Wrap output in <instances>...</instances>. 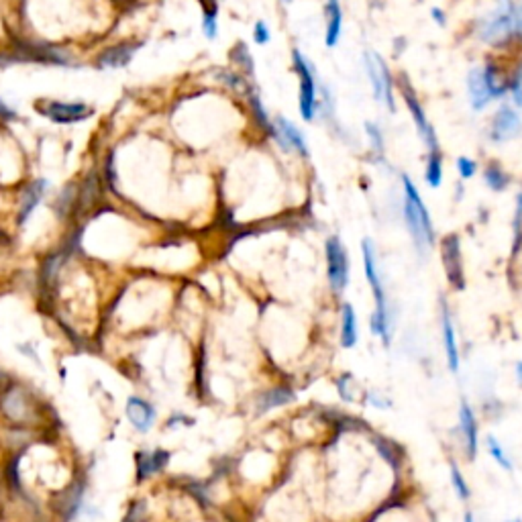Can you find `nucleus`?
Returning <instances> with one entry per match:
<instances>
[{
    "label": "nucleus",
    "mask_w": 522,
    "mask_h": 522,
    "mask_svg": "<svg viewBox=\"0 0 522 522\" xmlns=\"http://www.w3.org/2000/svg\"><path fill=\"white\" fill-rule=\"evenodd\" d=\"M516 31V6L512 0H498L488 15L479 16L475 23V35L484 43L500 45Z\"/></svg>",
    "instance_id": "f257e3e1"
},
{
    "label": "nucleus",
    "mask_w": 522,
    "mask_h": 522,
    "mask_svg": "<svg viewBox=\"0 0 522 522\" xmlns=\"http://www.w3.org/2000/svg\"><path fill=\"white\" fill-rule=\"evenodd\" d=\"M404 184V216H406V225L410 228V235L414 239V243L418 249H423L426 243H433V223H431V214L424 206L423 198L418 194V190L414 188V184L410 178H402Z\"/></svg>",
    "instance_id": "f03ea898"
},
{
    "label": "nucleus",
    "mask_w": 522,
    "mask_h": 522,
    "mask_svg": "<svg viewBox=\"0 0 522 522\" xmlns=\"http://www.w3.org/2000/svg\"><path fill=\"white\" fill-rule=\"evenodd\" d=\"M363 249V265H365V276L372 284V290L375 294V314L374 321H372V328L377 337H382L384 341H390V318H388V309H386V294L382 288V279L377 274V267H375V255H374V245L372 241H363L361 243Z\"/></svg>",
    "instance_id": "7ed1b4c3"
},
{
    "label": "nucleus",
    "mask_w": 522,
    "mask_h": 522,
    "mask_svg": "<svg viewBox=\"0 0 522 522\" xmlns=\"http://www.w3.org/2000/svg\"><path fill=\"white\" fill-rule=\"evenodd\" d=\"M470 100L475 111L486 109L494 98L504 96V82L496 76L492 67H473L467 76Z\"/></svg>",
    "instance_id": "20e7f679"
},
{
    "label": "nucleus",
    "mask_w": 522,
    "mask_h": 522,
    "mask_svg": "<svg viewBox=\"0 0 522 522\" xmlns=\"http://www.w3.org/2000/svg\"><path fill=\"white\" fill-rule=\"evenodd\" d=\"M294 65L300 78V94H298V106L304 121H312L316 113V84H314V70L309 60L294 49Z\"/></svg>",
    "instance_id": "39448f33"
},
{
    "label": "nucleus",
    "mask_w": 522,
    "mask_h": 522,
    "mask_svg": "<svg viewBox=\"0 0 522 522\" xmlns=\"http://www.w3.org/2000/svg\"><path fill=\"white\" fill-rule=\"evenodd\" d=\"M363 64H365V72H367L372 86H374L375 98L379 102H386L388 109L394 111L396 104H394V96H392V78L388 67L384 64V60L377 53H365L363 55Z\"/></svg>",
    "instance_id": "423d86ee"
},
{
    "label": "nucleus",
    "mask_w": 522,
    "mask_h": 522,
    "mask_svg": "<svg viewBox=\"0 0 522 522\" xmlns=\"http://www.w3.org/2000/svg\"><path fill=\"white\" fill-rule=\"evenodd\" d=\"M326 265H328L331 286L335 290H345L349 277V261H347V251L337 237H331L326 241Z\"/></svg>",
    "instance_id": "0eeeda50"
},
{
    "label": "nucleus",
    "mask_w": 522,
    "mask_h": 522,
    "mask_svg": "<svg viewBox=\"0 0 522 522\" xmlns=\"http://www.w3.org/2000/svg\"><path fill=\"white\" fill-rule=\"evenodd\" d=\"M522 133V118L521 114L516 113L510 106H502L489 127V137L492 141H510L514 137H518Z\"/></svg>",
    "instance_id": "6e6552de"
},
{
    "label": "nucleus",
    "mask_w": 522,
    "mask_h": 522,
    "mask_svg": "<svg viewBox=\"0 0 522 522\" xmlns=\"http://www.w3.org/2000/svg\"><path fill=\"white\" fill-rule=\"evenodd\" d=\"M272 133L276 137V141L282 145V149L290 151V149H296L298 153L302 155H309V143L302 135V130H298L296 125H292L288 118H282L277 116L274 121V127H272Z\"/></svg>",
    "instance_id": "1a4fd4ad"
},
{
    "label": "nucleus",
    "mask_w": 522,
    "mask_h": 522,
    "mask_svg": "<svg viewBox=\"0 0 522 522\" xmlns=\"http://www.w3.org/2000/svg\"><path fill=\"white\" fill-rule=\"evenodd\" d=\"M41 113L55 123H78L90 116V109L82 102H45V106H39Z\"/></svg>",
    "instance_id": "9d476101"
},
{
    "label": "nucleus",
    "mask_w": 522,
    "mask_h": 522,
    "mask_svg": "<svg viewBox=\"0 0 522 522\" xmlns=\"http://www.w3.org/2000/svg\"><path fill=\"white\" fill-rule=\"evenodd\" d=\"M404 100H406V106L410 109L412 118H414V123H416V129H418L421 137L424 139V143H426L428 149H431V153L439 151L437 135H435V130L431 127V123H428V118H426V114H424L423 106L418 104V100H416V96L412 94V90H410L408 86H404Z\"/></svg>",
    "instance_id": "9b49d317"
},
{
    "label": "nucleus",
    "mask_w": 522,
    "mask_h": 522,
    "mask_svg": "<svg viewBox=\"0 0 522 522\" xmlns=\"http://www.w3.org/2000/svg\"><path fill=\"white\" fill-rule=\"evenodd\" d=\"M127 418L139 433H147L155 423V408L143 398L133 396L127 400Z\"/></svg>",
    "instance_id": "f8f14e48"
},
{
    "label": "nucleus",
    "mask_w": 522,
    "mask_h": 522,
    "mask_svg": "<svg viewBox=\"0 0 522 522\" xmlns=\"http://www.w3.org/2000/svg\"><path fill=\"white\" fill-rule=\"evenodd\" d=\"M139 49V43H121L114 48L106 49L104 53H100L96 64L100 67H125L133 60L135 51Z\"/></svg>",
    "instance_id": "ddd939ff"
},
{
    "label": "nucleus",
    "mask_w": 522,
    "mask_h": 522,
    "mask_svg": "<svg viewBox=\"0 0 522 522\" xmlns=\"http://www.w3.org/2000/svg\"><path fill=\"white\" fill-rule=\"evenodd\" d=\"M445 251V267H447V277L455 284V288H463V272H461V255H459V241L455 237L447 239L443 245Z\"/></svg>",
    "instance_id": "4468645a"
},
{
    "label": "nucleus",
    "mask_w": 522,
    "mask_h": 522,
    "mask_svg": "<svg viewBox=\"0 0 522 522\" xmlns=\"http://www.w3.org/2000/svg\"><path fill=\"white\" fill-rule=\"evenodd\" d=\"M343 27V13L339 0H326V48H335L339 43Z\"/></svg>",
    "instance_id": "2eb2a0df"
},
{
    "label": "nucleus",
    "mask_w": 522,
    "mask_h": 522,
    "mask_svg": "<svg viewBox=\"0 0 522 522\" xmlns=\"http://www.w3.org/2000/svg\"><path fill=\"white\" fill-rule=\"evenodd\" d=\"M461 431H463V439H465V445H467V451L470 455H475V449H477V424H475V418H473L472 408L467 402H461Z\"/></svg>",
    "instance_id": "dca6fc26"
},
{
    "label": "nucleus",
    "mask_w": 522,
    "mask_h": 522,
    "mask_svg": "<svg viewBox=\"0 0 522 522\" xmlns=\"http://www.w3.org/2000/svg\"><path fill=\"white\" fill-rule=\"evenodd\" d=\"M443 339H445V353H447L449 367H451V372H457L459 370V351H457L455 333H453V325H451L447 309H443Z\"/></svg>",
    "instance_id": "f3484780"
},
{
    "label": "nucleus",
    "mask_w": 522,
    "mask_h": 522,
    "mask_svg": "<svg viewBox=\"0 0 522 522\" xmlns=\"http://www.w3.org/2000/svg\"><path fill=\"white\" fill-rule=\"evenodd\" d=\"M357 343V321H355V310L351 304L343 306V333L341 345L345 349H351Z\"/></svg>",
    "instance_id": "a211bd4d"
},
{
    "label": "nucleus",
    "mask_w": 522,
    "mask_h": 522,
    "mask_svg": "<svg viewBox=\"0 0 522 522\" xmlns=\"http://www.w3.org/2000/svg\"><path fill=\"white\" fill-rule=\"evenodd\" d=\"M45 188H48V182L45 179H37L35 184L29 186V190L25 192L23 196V206H21V223H25L27 221V216L31 214L33 209L39 204V200H41V196L45 192Z\"/></svg>",
    "instance_id": "6ab92c4d"
},
{
    "label": "nucleus",
    "mask_w": 522,
    "mask_h": 522,
    "mask_svg": "<svg viewBox=\"0 0 522 522\" xmlns=\"http://www.w3.org/2000/svg\"><path fill=\"white\" fill-rule=\"evenodd\" d=\"M170 455L163 453V451H153V453H145V455H139V479H143L145 475L160 472L162 467H165Z\"/></svg>",
    "instance_id": "aec40b11"
},
{
    "label": "nucleus",
    "mask_w": 522,
    "mask_h": 522,
    "mask_svg": "<svg viewBox=\"0 0 522 522\" xmlns=\"http://www.w3.org/2000/svg\"><path fill=\"white\" fill-rule=\"evenodd\" d=\"M294 398V394L290 390H284V388H277V390L267 392L263 398H261V410H270V408L282 406L286 402H290Z\"/></svg>",
    "instance_id": "412c9836"
},
{
    "label": "nucleus",
    "mask_w": 522,
    "mask_h": 522,
    "mask_svg": "<svg viewBox=\"0 0 522 522\" xmlns=\"http://www.w3.org/2000/svg\"><path fill=\"white\" fill-rule=\"evenodd\" d=\"M440 179H443V167H440L439 151H435V153H431L428 165H426V184L431 188H439Z\"/></svg>",
    "instance_id": "4be33fe9"
},
{
    "label": "nucleus",
    "mask_w": 522,
    "mask_h": 522,
    "mask_svg": "<svg viewBox=\"0 0 522 522\" xmlns=\"http://www.w3.org/2000/svg\"><path fill=\"white\" fill-rule=\"evenodd\" d=\"M484 178H486V184H488L492 190H504L506 186H508V176H506L498 165H489L488 170H486V174H484Z\"/></svg>",
    "instance_id": "5701e85b"
},
{
    "label": "nucleus",
    "mask_w": 522,
    "mask_h": 522,
    "mask_svg": "<svg viewBox=\"0 0 522 522\" xmlns=\"http://www.w3.org/2000/svg\"><path fill=\"white\" fill-rule=\"evenodd\" d=\"M488 447H489V453L492 457L504 467V470H512V463H510V459L504 455V449H502V445L498 443V440L494 439V437H488Z\"/></svg>",
    "instance_id": "b1692460"
},
{
    "label": "nucleus",
    "mask_w": 522,
    "mask_h": 522,
    "mask_svg": "<svg viewBox=\"0 0 522 522\" xmlns=\"http://www.w3.org/2000/svg\"><path fill=\"white\" fill-rule=\"evenodd\" d=\"M202 29H204V35L209 39H214L216 37V31H218V25H216V9H206L204 11V18H202Z\"/></svg>",
    "instance_id": "393cba45"
},
{
    "label": "nucleus",
    "mask_w": 522,
    "mask_h": 522,
    "mask_svg": "<svg viewBox=\"0 0 522 522\" xmlns=\"http://www.w3.org/2000/svg\"><path fill=\"white\" fill-rule=\"evenodd\" d=\"M451 482H453V488H455L457 496H459L461 500H467V498H470V488H467L463 475L459 473V470H457L455 465H451Z\"/></svg>",
    "instance_id": "a878e982"
},
{
    "label": "nucleus",
    "mask_w": 522,
    "mask_h": 522,
    "mask_svg": "<svg viewBox=\"0 0 522 522\" xmlns=\"http://www.w3.org/2000/svg\"><path fill=\"white\" fill-rule=\"evenodd\" d=\"M365 133H367V137L372 139V145L377 153H382L384 151V137H382V130L379 127L375 125V123H365Z\"/></svg>",
    "instance_id": "bb28decb"
},
{
    "label": "nucleus",
    "mask_w": 522,
    "mask_h": 522,
    "mask_svg": "<svg viewBox=\"0 0 522 522\" xmlns=\"http://www.w3.org/2000/svg\"><path fill=\"white\" fill-rule=\"evenodd\" d=\"M457 170H459V176L463 179H470L475 176V172H477V165L473 160L470 157H459L457 160Z\"/></svg>",
    "instance_id": "cd10ccee"
},
{
    "label": "nucleus",
    "mask_w": 522,
    "mask_h": 522,
    "mask_svg": "<svg viewBox=\"0 0 522 522\" xmlns=\"http://www.w3.org/2000/svg\"><path fill=\"white\" fill-rule=\"evenodd\" d=\"M512 98H514V102L522 109V65L516 70L514 80H512Z\"/></svg>",
    "instance_id": "c85d7f7f"
},
{
    "label": "nucleus",
    "mask_w": 522,
    "mask_h": 522,
    "mask_svg": "<svg viewBox=\"0 0 522 522\" xmlns=\"http://www.w3.org/2000/svg\"><path fill=\"white\" fill-rule=\"evenodd\" d=\"M253 39H255V43H260V45H265L270 39H272V35H270V29H267V25L260 21L257 25H255V29H253Z\"/></svg>",
    "instance_id": "c756f323"
},
{
    "label": "nucleus",
    "mask_w": 522,
    "mask_h": 522,
    "mask_svg": "<svg viewBox=\"0 0 522 522\" xmlns=\"http://www.w3.org/2000/svg\"><path fill=\"white\" fill-rule=\"evenodd\" d=\"M522 227V194H518V204H516V216H514V228L516 233H521Z\"/></svg>",
    "instance_id": "7c9ffc66"
},
{
    "label": "nucleus",
    "mask_w": 522,
    "mask_h": 522,
    "mask_svg": "<svg viewBox=\"0 0 522 522\" xmlns=\"http://www.w3.org/2000/svg\"><path fill=\"white\" fill-rule=\"evenodd\" d=\"M0 118H4V121H13L15 118V113L0 100Z\"/></svg>",
    "instance_id": "2f4dec72"
},
{
    "label": "nucleus",
    "mask_w": 522,
    "mask_h": 522,
    "mask_svg": "<svg viewBox=\"0 0 522 522\" xmlns=\"http://www.w3.org/2000/svg\"><path fill=\"white\" fill-rule=\"evenodd\" d=\"M516 29L522 33V0L521 4L516 6Z\"/></svg>",
    "instance_id": "473e14b6"
},
{
    "label": "nucleus",
    "mask_w": 522,
    "mask_h": 522,
    "mask_svg": "<svg viewBox=\"0 0 522 522\" xmlns=\"http://www.w3.org/2000/svg\"><path fill=\"white\" fill-rule=\"evenodd\" d=\"M433 16H435V21H437L439 25H445V15H443L440 9H433Z\"/></svg>",
    "instance_id": "72a5a7b5"
},
{
    "label": "nucleus",
    "mask_w": 522,
    "mask_h": 522,
    "mask_svg": "<svg viewBox=\"0 0 522 522\" xmlns=\"http://www.w3.org/2000/svg\"><path fill=\"white\" fill-rule=\"evenodd\" d=\"M516 374H518V379L522 382V361L518 363V365H516Z\"/></svg>",
    "instance_id": "f704fd0d"
},
{
    "label": "nucleus",
    "mask_w": 522,
    "mask_h": 522,
    "mask_svg": "<svg viewBox=\"0 0 522 522\" xmlns=\"http://www.w3.org/2000/svg\"><path fill=\"white\" fill-rule=\"evenodd\" d=\"M465 522H473V514H472V512H467V514H465Z\"/></svg>",
    "instance_id": "c9c22d12"
},
{
    "label": "nucleus",
    "mask_w": 522,
    "mask_h": 522,
    "mask_svg": "<svg viewBox=\"0 0 522 522\" xmlns=\"http://www.w3.org/2000/svg\"><path fill=\"white\" fill-rule=\"evenodd\" d=\"M282 2H292V0H282Z\"/></svg>",
    "instance_id": "e433bc0d"
},
{
    "label": "nucleus",
    "mask_w": 522,
    "mask_h": 522,
    "mask_svg": "<svg viewBox=\"0 0 522 522\" xmlns=\"http://www.w3.org/2000/svg\"><path fill=\"white\" fill-rule=\"evenodd\" d=\"M514 522H521V521H514Z\"/></svg>",
    "instance_id": "4c0bfd02"
}]
</instances>
